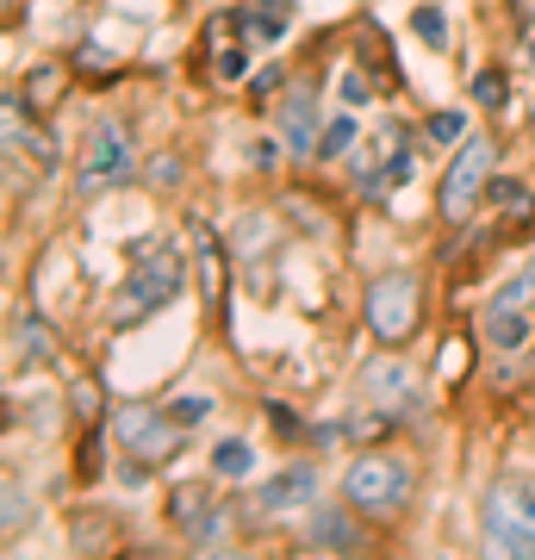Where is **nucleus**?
<instances>
[{"mask_svg":"<svg viewBox=\"0 0 535 560\" xmlns=\"http://www.w3.org/2000/svg\"><path fill=\"white\" fill-rule=\"evenodd\" d=\"M181 287H187V249H181L175 237L143 243L138 261H131V268H125V280H119L113 324H119V330H131V324H150L162 305L181 300Z\"/></svg>","mask_w":535,"mask_h":560,"instance_id":"obj_1","label":"nucleus"},{"mask_svg":"<svg viewBox=\"0 0 535 560\" xmlns=\"http://www.w3.org/2000/svg\"><path fill=\"white\" fill-rule=\"evenodd\" d=\"M411 460L405 455H386V448H361L356 460H349V474H342V499L356 504L368 523H393L411 511Z\"/></svg>","mask_w":535,"mask_h":560,"instance_id":"obj_2","label":"nucleus"},{"mask_svg":"<svg viewBox=\"0 0 535 560\" xmlns=\"http://www.w3.org/2000/svg\"><path fill=\"white\" fill-rule=\"evenodd\" d=\"M361 324L380 349H405V342L423 330V280L411 268H386V275L368 280L361 293Z\"/></svg>","mask_w":535,"mask_h":560,"instance_id":"obj_3","label":"nucleus"},{"mask_svg":"<svg viewBox=\"0 0 535 560\" xmlns=\"http://www.w3.org/2000/svg\"><path fill=\"white\" fill-rule=\"evenodd\" d=\"M138 175V138L125 119H100L88 138H81V156H75V194L81 200H100L125 180Z\"/></svg>","mask_w":535,"mask_h":560,"instance_id":"obj_4","label":"nucleus"},{"mask_svg":"<svg viewBox=\"0 0 535 560\" xmlns=\"http://www.w3.org/2000/svg\"><path fill=\"white\" fill-rule=\"evenodd\" d=\"M492 156H498V143L486 138V131L461 138V150L449 156V168H442V187H437L442 224H467L479 206H486V187H492Z\"/></svg>","mask_w":535,"mask_h":560,"instance_id":"obj_5","label":"nucleus"},{"mask_svg":"<svg viewBox=\"0 0 535 560\" xmlns=\"http://www.w3.org/2000/svg\"><path fill=\"white\" fill-rule=\"evenodd\" d=\"M479 529L498 555H530L535 560V486L504 474V480L486 486V504H479Z\"/></svg>","mask_w":535,"mask_h":560,"instance_id":"obj_6","label":"nucleus"},{"mask_svg":"<svg viewBox=\"0 0 535 560\" xmlns=\"http://www.w3.org/2000/svg\"><path fill=\"white\" fill-rule=\"evenodd\" d=\"M106 423H113V442H119L125 455H143L150 467L181 455V436H187V430H181L168 411H156V405H113Z\"/></svg>","mask_w":535,"mask_h":560,"instance_id":"obj_7","label":"nucleus"},{"mask_svg":"<svg viewBox=\"0 0 535 560\" xmlns=\"http://www.w3.org/2000/svg\"><path fill=\"white\" fill-rule=\"evenodd\" d=\"M361 393L380 405V418H405V423L423 418V393H417V381L386 355H374L368 368H361Z\"/></svg>","mask_w":535,"mask_h":560,"instance_id":"obj_8","label":"nucleus"},{"mask_svg":"<svg viewBox=\"0 0 535 560\" xmlns=\"http://www.w3.org/2000/svg\"><path fill=\"white\" fill-rule=\"evenodd\" d=\"M305 548H324V555H356V548H368L361 511L349 499L342 504H312V517H305Z\"/></svg>","mask_w":535,"mask_h":560,"instance_id":"obj_9","label":"nucleus"},{"mask_svg":"<svg viewBox=\"0 0 535 560\" xmlns=\"http://www.w3.org/2000/svg\"><path fill=\"white\" fill-rule=\"evenodd\" d=\"M275 119H280V138L293 143L299 156H312V150H317V131H324V106H317V88H312V81H299V88H287V94H280Z\"/></svg>","mask_w":535,"mask_h":560,"instance_id":"obj_10","label":"nucleus"},{"mask_svg":"<svg viewBox=\"0 0 535 560\" xmlns=\"http://www.w3.org/2000/svg\"><path fill=\"white\" fill-rule=\"evenodd\" d=\"M256 504L268 511V517H280V511H299V504H317V467H312V460L280 467L275 480H261Z\"/></svg>","mask_w":535,"mask_h":560,"instance_id":"obj_11","label":"nucleus"},{"mask_svg":"<svg viewBox=\"0 0 535 560\" xmlns=\"http://www.w3.org/2000/svg\"><path fill=\"white\" fill-rule=\"evenodd\" d=\"M237 25H249V32H256V38H287V32H293V0H249V7H243L237 13Z\"/></svg>","mask_w":535,"mask_h":560,"instance_id":"obj_12","label":"nucleus"},{"mask_svg":"<svg viewBox=\"0 0 535 560\" xmlns=\"http://www.w3.org/2000/svg\"><path fill=\"white\" fill-rule=\"evenodd\" d=\"M486 342L492 349H523L530 342V312H516V305H486Z\"/></svg>","mask_w":535,"mask_h":560,"instance_id":"obj_13","label":"nucleus"},{"mask_svg":"<svg viewBox=\"0 0 535 560\" xmlns=\"http://www.w3.org/2000/svg\"><path fill=\"white\" fill-rule=\"evenodd\" d=\"M13 349H20V361H32V368H50V361H57V337H50L44 318L13 324Z\"/></svg>","mask_w":535,"mask_h":560,"instance_id":"obj_14","label":"nucleus"},{"mask_svg":"<svg viewBox=\"0 0 535 560\" xmlns=\"http://www.w3.org/2000/svg\"><path fill=\"white\" fill-rule=\"evenodd\" d=\"M62 88H69V69H62V62L32 69V75H25V113H50V101H57Z\"/></svg>","mask_w":535,"mask_h":560,"instance_id":"obj_15","label":"nucleus"},{"mask_svg":"<svg viewBox=\"0 0 535 560\" xmlns=\"http://www.w3.org/2000/svg\"><path fill=\"white\" fill-rule=\"evenodd\" d=\"M206 511H212V492H206V486H175V492H168V523H175L181 536H187Z\"/></svg>","mask_w":535,"mask_h":560,"instance_id":"obj_16","label":"nucleus"},{"mask_svg":"<svg viewBox=\"0 0 535 560\" xmlns=\"http://www.w3.org/2000/svg\"><path fill=\"white\" fill-rule=\"evenodd\" d=\"M187 541H194L199 555H219V548H231V511H224V504H212V511L187 529Z\"/></svg>","mask_w":535,"mask_h":560,"instance_id":"obj_17","label":"nucleus"},{"mask_svg":"<svg viewBox=\"0 0 535 560\" xmlns=\"http://www.w3.org/2000/svg\"><path fill=\"white\" fill-rule=\"evenodd\" d=\"M486 206H498L504 219H530L535 194L523 187V180H504V175H492V187H486Z\"/></svg>","mask_w":535,"mask_h":560,"instance_id":"obj_18","label":"nucleus"},{"mask_svg":"<svg viewBox=\"0 0 535 560\" xmlns=\"http://www.w3.org/2000/svg\"><path fill=\"white\" fill-rule=\"evenodd\" d=\"M0 499H7V511H0V536L20 541V529L32 523V492H25V486L13 480V474H7V492H0Z\"/></svg>","mask_w":535,"mask_h":560,"instance_id":"obj_19","label":"nucleus"},{"mask_svg":"<svg viewBox=\"0 0 535 560\" xmlns=\"http://www.w3.org/2000/svg\"><path fill=\"white\" fill-rule=\"evenodd\" d=\"M100 411H106V393H100L94 374H81V381L69 386V418H75V423H100Z\"/></svg>","mask_w":535,"mask_h":560,"instance_id":"obj_20","label":"nucleus"},{"mask_svg":"<svg viewBox=\"0 0 535 560\" xmlns=\"http://www.w3.org/2000/svg\"><path fill=\"white\" fill-rule=\"evenodd\" d=\"M349 143H356V119H349V113H337V119H330L324 131H317V150H312V162H337L342 150H349Z\"/></svg>","mask_w":535,"mask_h":560,"instance_id":"obj_21","label":"nucleus"},{"mask_svg":"<svg viewBox=\"0 0 535 560\" xmlns=\"http://www.w3.org/2000/svg\"><path fill=\"white\" fill-rule=\"evenodd\" d=\"M249 467H256L249 442H219V448H212V474H219V480H243Z\"/></svg>","mask_w":535,"mask_h":560,"instance_id":"obj_22","label":"nucleus"},{"mask_svg":"<svg viewBox=\"0 0 535 560\" xmlns=\"http://www.w3.org/2000/svg\"><path fill=\"white\" fill-rule=\"evenodd\" d=\"M100 474H106V436H100L94 423H88V442H81V460H75V480L94 486Z\"/></svg>","mask_w":535,"mask_h":560,"instance_id":"obj_23","label":"nucleus"},{"mask_svg":"<svg viewBox=\"0 0 535 560\" xmlns=\"http://www.w3.org/2000/svg\"><path fill=\"white\" fill-rule=\"evenodd\" d=\"M411 32L423 44H437V50H442V44H449V20H442V7H430V0H423V7H411Z\"/></svg>","mask_w":535,"mask_h":560,"instance_id":"obj_24","label":"nucleus"},{"mask_svg":"<svg viewBox=\"0 0 535 560\" xmlns=\"http://www.w3.org/2000/svg\"><path fill=\"white\" fill-rule=\"evenodd\" d=\"M474 101H479V106H492V113H498V106L511 101V81L498 75V69H479V75H474Z\"/></svg>","mask_w":535,"mask_h":560,"instance_id":"obj_25","label":"nucleus"},{"mask_svg":"<svg viewBox=\"0 0 535 560\" xmlns=\"http://www.w3.org/2000/svg\"><path fill=\"white\" fill-rule=\"evenodd\" d=\"M168 418H175L181 430H194V423H206V418H212V399H206V393H187V399H175V405H168Z\"/></svg>","mask_w":535,"mask_h":560,"instance_id":"obj_26","label":"nucleus"},{"mask_svg":"<svg viewBox=\"0 0 535 560\" xmlns=\"http://www.w3.org/2000/svg\"><path fill=\"white\" fill-rule=\"evenodd\" d=\"M498 305H516V312H535V268L530 275H516L504 293H498Z\"/></svg>","mask_w":535,"mask_h":560,"instance_id":"obj_27","label":"nucleus"},{"mask_svg":"<svg viewBox=\"0 0 535 560\" xmlns=\"http://www.w3.org/2000/svg\"><path fill=\"white\" fill-rule=\"evenodd\" d=\"M423 131H430V138H437V143H455L461 131H467V113H437V119L423 125Z\"/></svg>","mask_w":535,"mask_h":560,"instance_id":"obj_28","label":"nucleus"},{"mask_svg":"<svg viewBox=\"0 0 535 560\" xmlns=\"http://www.w3.org/2000/svg\"><path fill=\"white\" fill-rule=\"evenodd\" d=\"M181 175H187V168H181V156H175V150L150 162V187H181Z\"/></svg>","mask_w":535,"mask_h":560,"instance_id":"obj_29","label":"nucleus"},{"mask_svg":"<svg viewBox=\"0 0 535 560\" xmlns=\"http://www.w3.org/2000/svg\"><path fill=\"white\" fill-rule=\"evenodd\" d=\"M268 430H280V436H305V423L293 418V405H268Z\"/></svg>","mask_w":535,"mask_h":560,"instance_id":"obj_30","label":"nucleus"},{"mask_svg":"<svg viewBox=\"0 0 535 560\" xmlns=\"http://www.w3.org/2000/svg\"><path fill=\"white\" fill-rule=\"evenodd\" d=\"M212 69H219V81H243L249 57H243V50H219V62H212Z\"/></svg>","mask_w":535,"mask_h":560,"instance_id":"obj_31","label":"nucleus"},{"mask_svg":"<svg viewBox=\"0 0 535 560\" xmlns=\"http://www.w3.org/2000/svg\"><path fill=\"white\" fill-rule=\"evenodd\" d=\"M342 101H349V106H368V101H374L368 75H342Z\"/></svg>","mask_w":535,"mask_h":560,"instance_id":"obj_32","label":"nucleus"},{"mask_svg":"<svg viewBox=\"0 0 535 560\" xmlns=\"http://www.w3.org/2000/svg\"><path fill=\"white\" fill-rule=\"evenodd\" d=\"M275 162H280V143H275V138H261V143H256V168H261V175H268Z\"/></svg>","mask_w":535,"mask_h":560,"instance_id":"obj_33","label":"nucleus"},{"mask_svg":"<svg viewBox=\"0 0 535 560\" xmlns=\"http://www.w3.org/2000/svg\"><path fill=\"white\" fill-rule=\"evenodd\" d=\"M530 62H535V38H530Z\"/></svg>","mask_w":535,"mask_h":560,"instance_id":"obj_34","label":"nucleus"}]
</instances>
